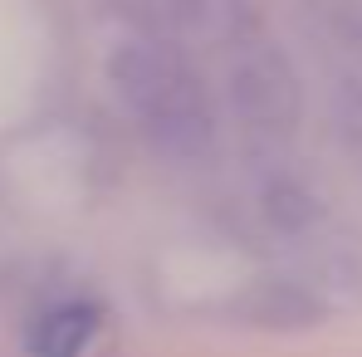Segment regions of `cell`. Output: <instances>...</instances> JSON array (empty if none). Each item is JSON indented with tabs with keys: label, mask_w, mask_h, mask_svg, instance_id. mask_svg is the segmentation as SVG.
Wrapping results in <instances>:
<instances>
[{
	"label": "cell",
	"mask_w": 362,
	"mask_h": 357,
	"mask_svg": "<svg viewBox=\"0 0 362 357\" xmlns=\"http://www.w3.org/2000/svg\"><path fill=\"white\" fill-rule=\"evenodd\" d=\"M230 108L240 118L245 137L259 147H279L299 132L303 88L284 49L269 40H240V54L230 59Z\"/></svg>",
	"instance_id": "2"
},
{
	"label": "cell",
	"mask_w": 362,
	"mask_h": 357,
	"mask_svg": "<svg viewBox=\"0 0 362 357\" xmlns=\"http://www.w3.org/2000/svg\"><path fill=\"white\" fill-rule=\"evenodd\" d=\"M240 313L250 323H264V328H308L323 318V298L303 279H264L240 303Z\"/></svg>",
	"instance_id": "3"
},
{
	"label": "cell",
	"mask_w": 362,
	"mask_h": 357,
	"mask_svg": "<svg viewBox=\"0 0 362 357\" xmlns=\"http://www.w3.org/2000/svg\"><path fill=\"white\" fill-rule=\"evenodd\" d=\"M103 323V308L98 303H59L49 308L35 333H30V357H83V348L93 343Z\"/></svg>",
	"instance_id": "4"
},
{
	"label": "cell",
	"mask_w": 362,
	"mask_h": 357,
	"mask_svg": "<svg viewBox=\"0 0 362 357\" xmlns=\"http://www.w3.org/2000/svg\"><path fill=\"white\" fill-rule=\"evenodd\" d=\"M108 83L118 88V98L157 152L196 162L216 147V103L177 45L167 40L118 45L108 59Z\"/></svg>",
	"instance_id": "1"
}]
</instances>
